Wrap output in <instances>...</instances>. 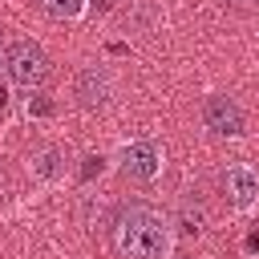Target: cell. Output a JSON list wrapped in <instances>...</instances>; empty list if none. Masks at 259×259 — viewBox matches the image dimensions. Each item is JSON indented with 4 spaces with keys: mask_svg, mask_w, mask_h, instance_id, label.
Here are the masks:
<instances>
[{
    "mask_svg": "<svg viewBox=\"0 0 259 259\" xmlns=\"http://www.w3.org/2000/svg\"><path fill=\"white\" fill-rule=\"evenodd\" d=\"M4 69H8L12 85H20V89H40V85L49 81V73H53L45 49L32 45V40H16V45L4 53Z\"/></svg>",
    "mask_w": 259,
    "mask_h": 259,
    "instance_id": "obj_2",
    "label": "cell"
},
{
    "mask_svg": "<svg viewBox=\"0 0 259 259\" xmlns=\"http://www.w3.org/2000/svg\"><path fill=\"white\" fill-rule=\"evenodd\" d=\"M223 194L231 198V206H239V210H247L255 198H259V174L255 170H247V166H227L223 170Z\"/></svg>",
    "mask_w": 259,
    "mask_h": 259,
    "instance_id": "obj_4",
    "label": "cell"
},
{
    "mask_svg": "<svg viewBox=\"0 0 259 259\" xmlns=\"http://www.w3.org/2000/svg\"><path fill=\"white\" fill-rule=\"evenodd\" d=\"M73 93H77V101L85 105V109H101L109 97H113V81H109V73L105 69H81L77 73V85H73Z\"/></svg>",
    "mask_w": 259,
    "mask_h": 259,
    "instance_id": "obj_5",
    "label": "cell"
},
{
    "mask_svg": "<svg viewBox=\"0 0 259 259\" xmlns=\"http://www.w3.org/2000/svg\"><path fill=\"white\" fill-rule=\"evenodd\" d=\"M206 227V206L194 198V194H186L182 202H178V231L182 235H198Z\"/></svg>",
    "mask_w": 259,
    "mask_h": 259,
    "instance_id": "obj_7",
    "label": "cell"
},
{
    "mask_svg": "<svg viewBox=\"0 0 259 259\" xmlns=\"http://www.w3.org/2000/svg\"><path fill=\"white\" fill-rule=\"evenodd\" d=\"M4 105H8V97H4V89H0V113H4Z\"/></svg>",
    "mask_w": 259,
    "mask_h": 259,
    "instance_id": "obj_11",
    "label": "cell"
},
{
    "mask_svg": "<svg viewBox=\"0 0 259 259\" xmlns=\"http://www.w3.org/2000/svg\"><path fill=\"white\" fill-rule=\"evenodd\" d=\"M81 4H85V0H40V8H45L49 16H61V20L77 16V12H81Z\"/></svg>",
    "mask_w": 259,
    "mask_h": 259,
    "instance_id": "obj_9",
    "label": "cell"
},
{
    "mask_svg": "<svg viewBox=\"0 0 259 259\" xmlns=\"http://www.w3.org/2000/svg\"><path fill=\"white\" fill-rule=\"evenodd\" d=\"M32 170H36L40 178H57V170H61V154H57V150H40V154L32 158Z\"/></svg>",
    "mask_w": 259,
    "mask_h": 259,
    "instance_id": "obj_8",
    "label": "cell"
},
{
    "mask_svg": "<svg viewBox=\"0 0 259 259\" xmlns=\"http://www.w3.org/2000/svg\"><path fill=\"white\" fill-rule=\"evenodd\" d=\"M0 61H4V53H0Z\"/></svg>",
    "mask_w": 259,
    "mask_h": 259,
    "instance_id": "obj_12",
    "label": "cell"
},
{
    "mask_svg": "<svg viewBox=\"0 0 259 259\" xmlns=\"http://www.w3.org/2000/svg\"><path fill=\"white\" fill-rule=\"evenodd\" d=\"M121 170L130 178H154L158 174V150L150 142H134L121 150Z\"/></svg>",
    "mask_w": 259,
    "mask_h": 259,
    "instance_id": "obj_6",
    "label": "cell"
},
{
    "mask_svg": "<svg viewBox=\"0 0 259 259\" xmlns=\"http://www.w3.org/2000/svg\"><path fill=\"white\" fill-rule=\"evenodd\" d=\"M109 239L121 259H166L170 255V227L162 214L146 206H125L109 223Z\"/></svg>",
    "mask_w": 259,
    "mask_h": 259,
    "instance_id": "obj_1",
    "label": "cell"
},
{
    "mask_svg": "<svg viewBox=\"0 0 259 259\" xmlns=\"http://www.w3.org/2000/svg\"><path fill=\"white\" fill-rule=\"evenodd\" d=\"M202 121H206V130H210V134L231 138V134H239V130H243V109H239L231 97L214 93V97H206V105H202Z\"/></svg>",
    "mask_w": 259,
    "mask_h": 259,
    "instance_id": "obj_3",
    "label": "cell"
},
{
    "mask_svg": "<svg viewBox=\"0 0 259 259\" xmlns=\"http://www.w3.org/2000/svg\"><path fill=\"white\" fill-rule=\"evenodd\" d=\"M93 174H101V158H89V166H85V178H93Z\"/></svg>",
    "mask_w": 259,
    "mask_h": 259,
    "instance_id": "obj_10",
    "label": "cell"
}]
</instances>
